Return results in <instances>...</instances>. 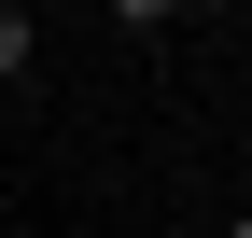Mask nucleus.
Wrapping results in <instances>:
<instances>
[{"mask_svg": "<svg viewBox=\"0 0 252 238\" xmlns=\"http://www.w3.org/2000/svg\"><path fill=\"white\" fill-rule=\"evenodd\" d=\"M42 70V14H14V0H0V84H28Z\"/></svg>", "mask_w": 252, "mask_h": 238, "instance_id": "nucleus-1", "label": "nucleus"}, {"mask_svg": "<svg viewBox=\"0 0 252 238\" xmlns=\"http://www.w3.org/2000/svg\"><path fill=\"white\" fill-rule=\"evenodd\" d=\"M224 238H252V196H238V210H224Z\"/></svg>", "mask_w": 252, "mask_h": 238, "instance_id": "nucleus-2", "label": "nucleus"}]
</instances>
